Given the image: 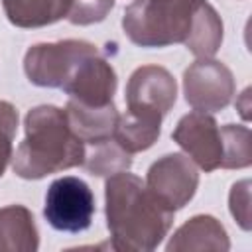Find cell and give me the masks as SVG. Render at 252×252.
<instances>
[{
  "instance_id": "4fadbf2b",
  "label": "cell",
  "mask_w": 252,
  "mask_h": 252,
  "mask_svg": "<svg viewBox=\"0 0 252 252\" xmlns=\"http://www.w3.org/2000/svg\"><path fill=\"white\" fill-rule=\"evenodd\" d=\"M161 114L142 108H128L118 114L112 138L130 154L152 148L161 134Z\"/></svg>"
},
{
  "instance_id": "7c38bea8",
  "label": "cell",
  "mask_w": 252,
  "mask_h": 252,
  "mask_svg": "<svg viewBox=\"0 0 252 252\" xmlns=\"http://www.w3.org/2000/svg\"><path fill=\"white\" fill-rule=\"evenodd\" d=\"M65 116L77 138H81L85 144H96L112 138L118 120V110L114 102L104 106H89L69 98L65 106Z\"/></svg>"
},
{
  "instance_id": "ac0fdd59",
  "label": "cell",
  "mask_w": 252,
  "mask_h": 252,
  "mask_svg": "<svg viewBox=\"0 0 252 252\" xmlns=\"http://www.w3.org/2000/svg\"><path fill=\"white\" fill-rule=\"evenodd\" d=\"M222 136V169H242L252 163L250 152V130L242 124L220 126Z\"/></svg>"
},
{
  "instance_id": "9c48e42d",
  "label": "cell",
  "mask_w": 252,
  "mask_h": 252,
  "mask_svg": "<svg viewBox=\"0 0 252 252\" xmlns=\"http://www.w3.org/2000/svg\"><path fill=\"white\" fill-rule=\"evenodd\" d=\"M116 85L118 79L114 67L96 51L79 61L61 91H65L69 98L81 104L104 106L114 102L112 98L116 93Z\"/></svg>"
},
{
  "instance_id": "8fae6325",
  "label": "cell",
  "mask_w": 252,
  "mask_h": 252,
  "mask_svg": "<svg viewBox=\"0 0 252 252\" xmlns=\"http://www.w3.org/2000/svg\"><path fill=\"white\" fill-rule=\"evenodd\" d=\"M165 250L167 252H187V250L189 252L193 250L226 252L230 250V240L220 220H217L211 215H197L173 232Z\"/></svg>"
},
{
  "instance_id": "52a82bcc",
  "label": "cell",
  "mask_w": 252,
  "mask_h": 252,
  "mask_svg": "<svg viewBox=\"0 0 252 252\" xmlns=\"http://www.w3.org/2000/svg\"><path fill=\"white\" fill-rule=\"evenodd\" d=\"M146 187L175 213L193 199L199 187L197 165L185 154H165L150 165Z\"/></svg>"
},
{
  "instance_id": "2e32d148",
  "label": "cell",
  "mask_w": 252,
  "mask_h": 252,
  "mask_svg": "<svg viewBox=\"0 0 252 252\" xmlns=\"http://www.w3.org/2000/svg\"><path fill=\"white\" fill-rule=\"evenodd\" d=\"M220 43H222V20L207 0H201L193 16L189 37L183 45L201 59V57H213L219 51Z\"/></svg>"
},
{
  "instance_id": "ba28073f",
  "label": "cell",
  "mask_w": 252,
  "mask_h": 252,
  "mask_svg": "<svg viewBox=\"0 0 252 252\" xmlns=\"http://www.w3.org/2000/svg\"><path fill=\"white\" fill-rule=\"evenodd\" d=\"M173 142L185 152V156L203 171H215L222 161V136L220 126L209 112L193 110L177 122Z\"/></svg>"
},
{
  "instance_id": "6da1fadb",
  "label": "cell",
  "mask_w": 252,
  "mask_h": 252,
  "mask_svg": "<svg viewBox=\"0 0 252 252\" xmlns=\"http://www.w3.org/2000/svg\"><path fill=\"white\" fill-rule=\"evenodd\" d=\"M104 215L112 248L118 252H152L173 224V211L128 171L106 179Z\"/></svg>"
},
{
  "instance_id": "3957f363",
  "label": "cell",
  "mask_w": 252,
  "mask_h": 252,
  "mask_svg": "<svg viewBox=\"0 0 252 252\" xmlns=\"http://www.w3.org/2000/svg\"><path fill=\"white\" fill-rule=\"evenodd\" d=\"M201 0H134L122 16L126 37L140 47L185 43Z\"/></svg>"
},
{
  "instance_id": "5b68a950",
  "label": "cell",
  "mask_w": 252,
  "mask_h": 252,
  "mask_svg": "<svg viewBox=\"0 0 252 252\" xmlns=\"http://www.w3.org/2000/svg\"><path fill=\"white\" fill-rule=\"evenodd\" d=\"M43 217L55 230L83 232L91 226L94 217L93 189L75 175H63L55 179L45 193Z\"/></svg>"
},
{
  "instance_id": "8992f818",
  "label": "cell",
  "mask_w": 252,
  "mask_h": 252,
  "mask_svg": "<svg viewBox=\"0 0 252 252\" xmlns=\"http://www.w3.org/2000/svg\"><path fill=\"white\" fill-rule=\"evenodd\" d=\"M234 91L236 85L230 69L213 57L197 59L183 73L185 100L193 110L219 112L230 104Z\"/></svg>"
},
{
  "instance_id": "7a4b0ae2",
  "label": "cell",
  "mask_w": 252,
  "mask_h": 252,
  "mask_svg": "<svg viewBox=\"0 0 252 252\" xmlns=\"http://www.w3.org/2000/svg\"><path fill=\"white\" fill-rule=\"evenodd\" d=\"M26 138L12 154V169L22 179H43L83 165L85 142L71 130L65 110L39 104L26 114Z\"/></svg>"
},
{
  "instance_id": "ffe728a7",
  "label": "cell",
  "mask_w": 252,
  "mask_h": 252,
  "mask_svg": "<svg viewBox=\"0 0 252 252\" xmlns=\"http://www.w3.org/2000/svg\"><path fill=\"white\" fill-rule=\"evenodd\" d=\"M114 0H73V8L67 20L75 26H91L98 24L112 10Z\"/></svg>"
},
{
  "instance_id": "30bf717a",
  "label": "cell",
  "mask_w": 252,
  "mask_h": 252,
  "mask_svg": "<svg viewBox=\"0 0 252 252\" xmlns=\"http://www.w3.org/2000/svg\"><path fill=\"white\" fill-rule=\"evenodd\" d=\"M124 96L128 108L152 110L165 116L177 100V83L165 67L142 65L130 75Z\"/></svg>"
},
{
  "instance_id": "277c9868",
  "label": "cell",
  "mask_w": 252,
  "mask_h": 252,
  "mask_svg": "<svg viewBox=\"0 0 252 252\" xmlns=\"http://www.w3.org/2000/svg\"><path fill=\"white\" fill-rule=\"evenodd\" d=\"M96 51V45L85 39L35 43L24 55V71L28 81L35 87L63 89L79 61Z\"/></svg>"
},
{
  "instance_id": "9a60e30c",
  "label": "cell",
  "mask_w": 252,
  "mask_h": 252,
  "mask_svg": "<svg viewBox=\"0 0 252 252\" xmlns=\"http://www.w3.org/2000/svg\"><path fill=\"white\" fill-rule=\"evenodd\" d=\"M2 6L16 28H43L67 20L73 0H2Z\"/></svg>"
},
{
  "instance_id": "e0dca14e",
  "label": "cell",
  "mask_w": 252,
  "mask_h": 252,
  "mask_svg": "<svg viewBox=\"0 0 252 252\" xmlns=\"http://www.w3.org/2000/svg\"><path fill=\"white\" fill-rule=\"evenodd\" d=\"M83 165L89 173L98 177H110L132 167V154L126 152L114 138L91 144V150H85Z\"/></svg>"
},
{
  "instance_id": "44dd1931",
  "label": "cell",
  "mask_w": 252,
  "mask_h": 252,
  "mask_svg": "<svg viewBox=\"0 0 252 252\" xmlns=\"http://www.w3.org/2000/svg\"><path fill=\"white\" fill-rule=\"evenodd\" d=\"M250 179H242L236 181L230 189L228 195V207H230V215L234 217V220L238 222V226L242 230H250L252 220H250Z\"/></svg>"
},
{
  "instance_id": "5bb4252c",
  "label": "cell",
  "mask_w": 252,
  "mask_h": 252,
  "mask_svg": "<svg viewBox=\"0 0 252 252\" xmlns=\"http://www.w3.org/2000/svg\"><path fill=\"white\" fill-rule=\"evenodd\" d=\"M39 234L33 215L24 205H8L0 209V250L35 252Z\"/></svg>"
},
{
  "instance_id": "d6986e66",
  "label": "cell",
  "mask_w": 252,
  "mask_h": 252,
  "mask_svg": "<svg viewBox=\"0 0 252 252\" xmlns=\"http://www.w3.org/2000/svg\"><path fill=\"white\" fill-rule=\"evenodd\" d=\"M18 130V110L12 102L0 100V177L4 175L14 148V136Z\"/></svg>"
}]
</instances>
